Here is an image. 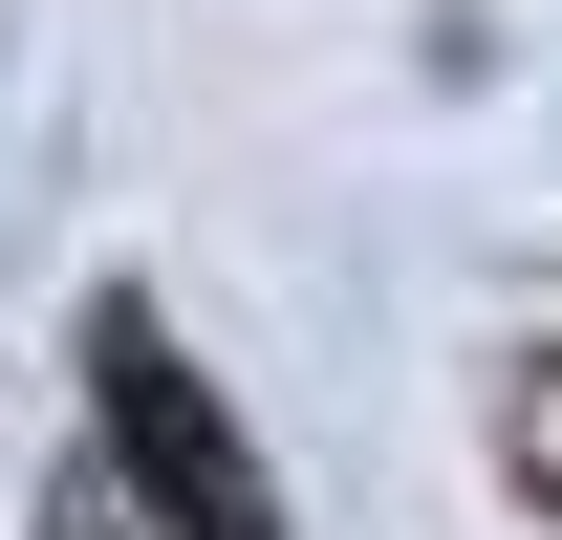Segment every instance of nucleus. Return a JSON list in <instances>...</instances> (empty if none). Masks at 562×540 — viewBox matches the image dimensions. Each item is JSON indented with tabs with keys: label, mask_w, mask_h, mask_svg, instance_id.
I'll use <instances>...</instances> for the list:
<instances>
[{
	"label": "nucleus",
	"mask_w": 562,
	"mask_h": 540,
	"mask_svg": "<svg viewBox=\"0 0 562 540\" xmlns=\"http://www.w3.org/2000/svg\"><path fill=\"white\" fill-rule=\"evenodd\" d=\"M87 390H109V475L173 540H281V475L238 454V410L195 390V346L151 325V303H87Z\"/></svg>",
	"instance_id": "obj_1"
}]
</instances>
